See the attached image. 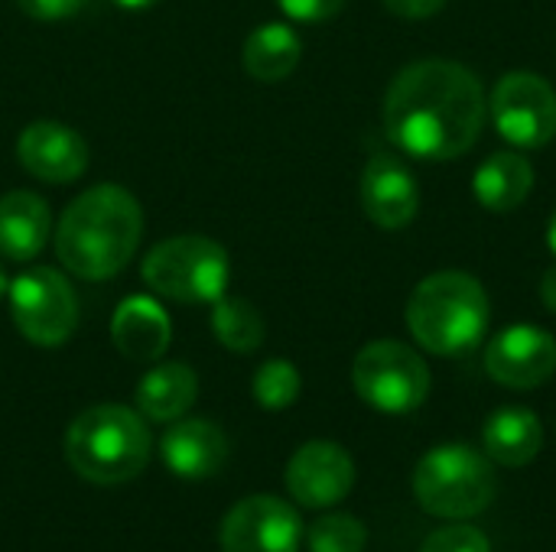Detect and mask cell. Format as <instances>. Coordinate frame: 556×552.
I'll return each mask as SVG.
<instances>
[{"label":"cell","mask_w":556,"mask_h":552,"mask_svg":"<svg viewBox=\"0 0 556 552\" xmlns=\"http://www.w3.org/2000/svg\"><path fill=\"white\" fill-rule=\"evenodd\" d=\"M485 111V88L466 65L420 59L388 85L384 133L414 159L446 163L476 146Z\"/></svg>","instance_id":"cell-1"},{"label":"cell","mask_w":556,"mask_h":552,"mask_svg":"<svg viewBox=\"0 0 556 552\" xmlns=\"http://www.w3.org/2000/svg\"><path fill=\"white\" fill-rule=\"evenodd\" d=\"M140 234V202L124 185L101 182L85 189L62 211L55 228V257L81 280H111L130 264Z\"/></svg>","instance_id":"cell-2"},{"label":"cell","mask_w":556,"mask_h":552,"mask_svg":"<svg viewBox=\"0 0 556 552\" xmlns=\"http://www.w3.org/2000/svg\"><path fill=\"white\" fill-rule=\"evenodd\" d=\"M407 325L420 348L430 355H466L482 342L489 329V293L476 277L463 270L433 273L410 293Z\"/></svg>","instance_id":"cell-3"},{"label":"cell","mask_w":556,"mask_h":552,"mask_svg":"<svg viewBox=\"0 0 556 552\" xmlns=\"http://www.w3.org/2000/svg\"><path fill=\"white\" fill-rule=\"evenodd\" d=\"M153 452L143 416L121 403L78 413L65 433V459L72 472L91 485H124L137 478Z\"/></svg>","instance_id":"cell-4"},{"label":"cell","mask_w":556,"mask_h":552,"mask_svg":"<svg viewBox=\"0 0 556 552\" xmlns=\"http://www.w3.org/2000/svg\"><path fill=\"white\" fill-rule=\"evenodd\" d=\"M498 491L492 459L472 446L450 442L427 452L414 472V495L433 517L469 521L482 514Z\"/></svg>","instance_id":"cell-5"},{"label":"cell","mask_w":556,"mask_h":552,"mask_svg":"<svg viewBox=\"0 0 556 552\" xmlns=\"http://www.w3.org/2000/svg\"><path fill=\"white\" fill-rule=\"evenodd\" d=\"M143 283L173 303H215L228 293L231 260L228 251L202 234H179L160 241L140 267Z\"/></svg>","instance_id":"cell-6"},{"label":"cell","mask_w":556,"mask_h":552,"mask_svg":"<svg viewBox=\"0 0 556 552\" xmlns=\"http://www.w3.org/2000/svg\"><path fill=\"white\" fill-rule=\"evenodd\" d=\"M352 384L368 407H375L378 413L401 416L414 413L427 400L430 368L414 348L394 338H381L358 351L352 364Z\"/></svg>","instance_id":"cell-7"},{"label":"cell","mask_w":556,"mask_h":552,"mask_svg":"<svg viewBox=\"0 0 556 552\" xmlns=\"http://www.w3.org/2000/svg\"><path fill=\"white\" fill-rule=\"evenodd\" d=\"M10 312L20 335L39 348H59L78 325V299L72 283L52 267L23 270L10 290Z\"/></svg>","instance_id":"cell-8"},{"label":"cell","mask_w":556,"mask_h":552,"mask_svg":"<svg viewBox=\"0 0 556 552\" xmlns=\"http://www.w3.org/2000/svg\"><path fill=\"white\" fill-rule=\"evenodd\" d=\"M489 111L498 133L521 150L547 146L556 137V91L547 78L534 72L502 75L492 91Z\"/></svg>","instance_id":"cell-9"},{"label":"cell","mask_w":556,"mask_h":552,"mask_svg":"<svg viewBox=\"0 0 556 552\" xmlns=\"http://www.w3.org/2000/svg\"><path fill=\"white\" fill-rule=\"evenodd\" d=\"M303 543L300 514L270 495L238 501L222 521L225 552H296Z\"/></svg>","instance_id":"cell-10"},{"label":"cell","mask_w":556,"mask_h":552,"mask_svg":"<svg viewBox=\"0 0 556 552\" xmlns=\"http://www.w3.org/2000/svg\"><path fill=\"white\" fill-rule=\"evenodd\" d=\"M485 371L511 390H534L556 371V338L538 325H511L485 348Z\"/></svg>","instance_id":"cell-11"},{"label":"cell","mask_w":556,"mask_h":552,"mask_svg":"<svg viewBox=\"0 0 556 552\" xmlns=\"http://www.w3.org/2000/svg\"><path fill=\"white\" fill-rule=\"evenodd\" d=\"M355 485V462L352 455L326 439L306 442L293 452L287 465V491L296 504L323 511L339 504Z\"/></svg>","instance_id":"cell-12"},{"label":"cell","mask_w":556,"mask_h":552,"mask_svg":"<svg viewBox=\"0 0 556 552\" xmlns=\"http://www.w3.org/2000/svg\"><path fill=\"white\" fill-rule=\"evenodd\" d=\"M16 159L33 179L62 185L88 169V143L78 130L65 124L36 120L23 127L16 140Z\"/></svg>","instance_id":"cell-13"},{"label":"cell","mask_w":556,"mask_h":552,"mask_svg":"<svg viewBox=\"0 0 556 552\" xmlns=\"http://www.w3.org/2000/svg\"><path fill=\"white\" fill-rule=\"evenodd\" d=\"M362 208L368 221L384 231L407 228L420 208V189L414 172L391 153L371 156L362 172Z\"/></svg>","instance_id":"cell-14"},{"label":"cell","mask_w":556,"mask_h":552,"mask_svg":"<svg viewBox=\"0 0 556 552\" xmlns=\"http://www.w3.org/2000/svg\"><path fill=\"white\" fill-rule=\"evenodd\" d=\"M160 455L173 475L199 482L222 472L228 459V439L208 420H179L163 433Z\"/></svg>","instance_id":"cell-15"},{"label":"cell","mask_w":556,"mask_h":552,"mask_svg":"<svg viewBox=\"0 0 556 552\" xmlns=\"http://www.w3.org/2000/svg\"><path fill=\"white\" fill-rule=\"evenodd\" d=\"M173 338L169 316L150 296H130L114 309L111 342L130 361H156Z\"/></svg>","instance_id":"cell-16"},{"label":"cell","mask_w":556,"mask_h":552,"mask_svg":"<svg viewBox=\"0 0 556 552\" xmlns=\"http://www.w3.org/2000/svg\"><path fill=\"white\" fill-rule=\"evenodd\" d=\"M52 231V215L42 195L29 189L7 192L0 198V254L7 260L26 264L46 244Z\"/></svg>","instance_id":"cell-17"},{"label":"cell","mask_w":556,"mask_h":552,"mask_svg":"<svg viewBox=\"0 0 556 552\" xmlns=\"http://www.w3.org/2000/svg\"><path fill=\"white\" fill-rule=\"evenodd\" d=\"M531 189H534V166L511 150L492 153L472 176V195L492 215H508L521 208Z\"/></svg>","instance_id":"cell-18"},{"label":"cell","mask_w":556,"mask_h":552,"mask_svg":"<svg viewBox=\"0 0 556 552\" xmlns=\"http://www.w3.org/2000/svg\"><path fill=\"white\" fill-rule=\"evenodd\" d=\"M199 397V377L189 364H156L137 384V413L153 423H176Z\"/></svg>","instance_id":"cell-19"},{"label":"cell","mask_w":556,"mask_h":552,"mask_svg":"<svg viewBox=\"0 0 556 552\" xmlns=\"http://www.w3.org/2000/svg\"><path fill=\"white\" fill-rule=\"evenodd\" d=\"M482 442H485V455L505 468H525L538 459L541 446H544V426L538 420V413L525 410V407H505L498 413L489 416L485 429H482Z\"/></svg>","instance_id":"cell-20"},{"label":"cell","mask_w":556,"mask_h":552,"mask_svg":"<svg viewBox=\"0 0 556 552\" xmlns=\"http://www.w3.org/2000/svg\"><path fill=\"white\" fill-rule=\"evenodd\" d=\"M303 55V39L293 33V26L287 23H264L257 26L241 49V62L244 72L254 81H283L287 75H293V68L300 65Z\"/></svg>","instance_id":"cell-21"},{"label":"cell","mask_w":556,"mask_h":552,"mask_svg":"<svg viewBox=\"0 0 556 552\" xmlns=\"http://www.w3.org/2000/svg\"><path fill=\"white\" fill-rule=\"evenodd\" d=\"M212 332L222 342V348L235 351V355H251L261 348L264 342V319L261 312L238 296H222L212 303Z\"/></svg>","instance_id":"cell-22"},{"label":"cell","mask_w":556,"mask_h":552,"mask_svg":"<svg viewBox=\"0 0 556 552\" xmlns=\"http://www.w3.org/2000/svg\"><path fill=\"white\" fill-rule=\"evenodd\" d=\"M300 387H303L300 371L290 361H283V358L264 361L257 368V374H254V384H251L254 400L264 410H270V413H280V410L293 407L296 397H300Z\"/></svg>","instance_id":"cell-23"},{"label":"cell","mask_w":556,"mask_h":552,"mask_svg":"<svg viewBox=\"0 0 556 552\" xmlns=\"http://www.w3.org/2000/svg\"><path fill=\"white\" fill-rule=\"evenodd\" d=\"M365 543L368 530L352 514H323L306 534L309 552H365Z\"/></svg>","instance_id":"cell-24"},{"label":"cell","mask_w":556,"mask_h":552,"mask_svg":"<svg viewBox=\"0 0 556 552\" xmlns=\"http://www.w3.org/2000/svg\"><path fill=\"white\" fill-rule=\"evenodd\" d=\"M420 552H492V547L482 530H476L469 524H453V527L430 534Z\"/></svg>","instance_id":"cell-25"},{"label":"cell","mask_w":556,"mask_h":552,"mask_svg":"<svg viewBox=\"0 0 556 552\" xmlns=\"http://www.w3.org/2000/svg\"><path fill=\"white\" fill-rule=\"evenodd\" d=\"M280 10L290 16V20H300V23H323L329 16H336L342 10L345 0H277Z\"/></svg>","instance_id":"cell-26"},{"label":"cell","mask_w":556,"mask_h":552,"mask_svg":"<svg viewBox=\"0 0 556 552\" xmlns=\"http://www.w3.org/2000/svg\"><path fill=\"white\" fill-rule=\"evenodd\" d=\"M85 0H16V7L33 20H68L81 10Z\"/></svg>","instance_id":"cell-27"},{"label":"cell","mask_w":556,"mask_h":552,"mask_svg":"<svg viewBox=\"0 0 556 552\" xmlns=\"http://www.w3.org/2000/svg\"><path fill=\"white\" fill-rule=\"evenodd\" d=\"M384 7L404 20H427L433 13H440L446 7V0H384Z\"/></svg>","instance_id":"cell-28"},{"label":"cell","mask_w":556,"mask_h":552,"mask_svg":"<svg viewBox=\"0 0 556 552\" xmlns=\"http://www.w3.org/2000/svg\"><path fill=\"white\" fill-rule=\"evenodd\" d=\"M541 299L551 312H556V264L547 267V273L541 277Z\"/></svg>","instance_id":"cell-29"},{"label":"cell","mask_w":556,"mask_h":552,"mask_svg":"<svg viewBox=\"0 0 556 552\" xmlns=\"http://www.w3.org/2000/svg\"><path fill=\"white\" fill-rule=\"evenodd\" d=\"M114 7H121V10H147V7H153L156 0H111Z\"/></svg>","instance_id":"cell-30"},{"label":"cell","mask_w":556,"mask_h":552,"mask_svg":"<svg viewBox=\"0 0 556 552\" xmlns=\"http://www.w3.org/2000/svg\"><path fill=\"white\" fill-rule=\"evenodd\" d=\"M547 247H551V254L556 257V211L554 218H551V224H547Z\"/></svg>","instance_id":"cell-31"},{"label":"cell","mask_w":556,"mask_h":552,"mask_svg":"<svg viewBox=\"0 0 556 552\" xmlns=\"http://www.w3.org/2000/svg\"><path fill=\"white\" fill-rule=\"evenodd\" d=\"M7 290H10V283H7V273L0 270V299L7 296Z\"/></svg>","instance_id":"cell-32"}]
</instances>
